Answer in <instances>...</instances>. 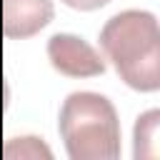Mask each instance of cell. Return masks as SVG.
I'll return each instance as SVG.
<instances>
[{
	"mask_svg": "<svg viewBox=\"0 0 160 160\" xmlns=\"http://www.w3.org/2000/svg\"><path fill=\"white\" fill-rule=\"evenodd\" d=\"M100 48L128 88L140 92L160 88V28L152 12L122 10L112 15L100 32Z\"/></svg>",
	"mask_w": 160,
	"mask_h": 160,
	"instance_id": "cell-1",
	"label": "cell"
},
{
	"mask_svg": "<svg viewBox=\"0 0 160 160\" xmlns=\"http://www.w3.org/2000/svg\"><path fill=\"white\" fill-rule=\"evenodd\" d=\"M60 138L72 160H115L120 155V120L100 92H70L60 108Z\"/></svg>",
	"mask_w": 160,
	"mask_h": 160,
	"instance_id": "cell-2",
	"label": "cell"
},
{
	"mask_svg": "<svg viewBox=\"0 0 160 160\" xmlns=\"http://www.w3.org/2000/svg\"><path fill=\"white\" fill-rule=\"evenodd\" d=\"M48 58L52 68L68 78H95L105 72L102 55L82 38L70 32H55L48 40Z\"/></svg>",
	"mask_w": 160,
	"mask_h": 160,
	"instance_id": "cell-3",
	"label": "cell"
},
{
	"mask_svg": "<svg viewBox=\"0 0 160 160\" xmlns=\"http://www.w3.org/2000/svg\"><path fill=\"white\" fill-rule=\"evenodd\" d=\"M52 20L50 0H2L5 38H30Z\"/></svg>",
	"mask_w": 160,
	"mask_h": 160,
	"instance_id": "cell-4",
	"label": "cell"
},
{
	"mask_svg": "<svg viewBox=\"0 0 160 160\" xmlns=\"http://www.w3.org/2000/svg\"><path fill=\"white\" fill-rule=\"evenodd\" d=\"M158 110H148L135 122V158H155V138H158Z\"/></svg>",
	"mask_w": 160,
	"mask_h": 160,
	"instance_id": "cell-5",
	"label": "cell"
},
{
	"mask_svg": "<svg viewBox=\"0 0 160 160\" xmlns=\"http://www.w3.org/2000/svg\"><path fill=\"white\" fill-rule=\"evenodd\" d=\"M68 8H75V10H98L102 5H108L110 0H62Z\"/></svg>",
	"mask_w": 160,
	"mask_h": 160,
	"instance_id": "cell-6",
	"label": "cell"
}]
</instances>
